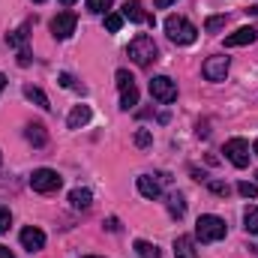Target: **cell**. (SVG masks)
Returning a JSON list of instances; mask_svg holds the SVG:
<instances>
[{
	"label": "cell",
	"mask_w": 258,
	"mask_h": 258,
	"mask_svg": "<svg viewBox=\"0 0 258 258\" xmlns=\"http://www.w3.org/2000/svg\"><path fill=\"white\" fill-rule=\"evenodd\" d=\"M165 33H168V39L177 42V45H192L195 36H198L195 24L186 21L183 15H168V18H165Z\"/></svg>",
	"instance_id": "cell-1"
},
{
	"label": "cell",
	"mask_w": 258,
	"mask_h": 258,
	"mask_svg": "<svg viewBox=\"0 0 258 258\" xmlns=\"http://www.w3.org/2000/svg\"><path fill=\"white\" fill-rule=\"evenodd\" d=\"M195 237H198L201 243H216V240L225 237V222H222L219 216H213V213H204V216H198V222H195Z\"/></svg>",
	"instance_id": "cell-2"
},
{
	"label": "cell",
	"mask_w": 258,
	"mask_h": 258,
	"mask_svg": "<svg viewBox=\"0 0 258 258\" xmlns=\"http://www.w3.org/2000/svg\"><path fill=\"white\" fill-rule=\"evenodd\" d=\"M126 54H129V60L132 63H138V66H150L153 60H156V54H159V48H156V42L150 39V36H135L132 42H129V48H126Z\"/></svg>",
	"instance_id": "cell-3"
},
{
	"label": "cell",
	"mask_w": 258,
	"mask_h": 258,
	"mask_svg": "<svg viewBox=\"0 0 258 258\" xmlns=\"http://www.w3.org/2000/svg\"><path fill=\"white\" fill-rule=\"evenodd\" d=\"M60 186H63V177H60L54 168H36V171L30 174V189H33V192L48 195V192H57Z\"/></svg>",
	"instance_id": "cell-4"
},
{
	"label": "cell",
	"mask_w": 258,
	"mask_h": 258,
	"mask_svg": "<svg viewBox=\"0 0 258 258\" xmlns=\"http://www.w3.org/2000/svg\"><path fill=\"white\" fill-rule=\"evenodd\" d=\"M249 141L246 138H228L225 141V159L234 165V168H246L249 165Z\"/></svg>",
	"instance_id": "cell-5"
},
{
	"label": "cell",
	"mask_w": 258,
	"mask_h": 258,
	"mask_svg": "<svg viewBox=\"0 0 258 258\" xmlns=\"http://www.w3.org/2000/svg\"><path fill=\"white\" fill-rule=\"evenodd\" d=\"M117 90H120V108L123 111L138 105V87H135V78L126 69H117Z\"/></svg>",
	"instance_id": "cell-6"
},
{
	"label": "cell",
	"mask_w": 258,
	"mask_h": 258,
	"mask_svg": "<svg viewBox=\"0 0 258 258\" xmlns=\"http://www.w3.org/2000/svg\"><path fill=\"white\" fill-rule=\"evenodd\" d=\"M150 96H153L156 102L168 105V102L177 99V84H174L168 75H156V78H150Z\"/></svg>",
	"instance_id": "cell-7"
},
{
	"label": "cell",
	"mask_w": 258,
	"mask_h": 258,
	"mask_svg": "<svg viewBox=\"0 0 258 258\" xmlns=\"http://www.w3.org/2000/svg\"><path fill=\"white\" fill-rule=\"evenodd\" d=\"M228 66H231V60H228V57L216 54V57H207V60H204V66H201V75H204L207 81H225Z\"/></svg>",
	"instance_id": "cell-8"
},
{
	"label": "cell",
	"mask_w": 258,
	"mask_h": 258,
	"mask_svg": "<svg viewBox=\"0 0 258 258\" xmlns=\"http://www.w3.org/2000/svg\"><path fill=\"white\" fill-rule=\"evenodd\" d=\"M75 24H78V18H75L72 12H57V15L51 18V33H54V39H69V36L75 33Z\"/></svg>",
	"instance_id": "cell-9"
},
{
	"label": "cell",
	"mask_w": 258,
	"mask_h": 258,
	"mask_svg": "<svg viewBox=\"0 0 258 258\" xmlns=\"http://www.w3.org/2000/svg\"><path fill=\"white\" fill-rule=\"evenodd\" d=\"M255 39H258L255 27H237L234 33L225 36V45H228V48H240V45H252Z\"/></svg>",
	"instance_id": "cell-10"
},
{
	"label": "cell",
	"mask_w": 258,
	"mask_h": 258,
	"mask_svg": "<svg viewBox=\"0 0 258 258\" xmlns=\"http://www.w3.org/2000/svg\"><path fill=\"white\" fill-rule=\"evenodd\" d=\"M21 246H24L27 252L42 249V246H45V231H42V228H33V225L24 228V231H21Z\"/></svg>",
	"instance_id": "cell-11"
},
{
	"label": "cell",
	"mask_w": 258,
	"mask_h": 258,
	"mask_svg": "<svg viewBox=\"0 0 258 258\" xmlns=\"http://www.w3.org/2000/svg\"><path fill=\"white\" fill-rule=\"evenodd\" d=\"M123 18L129 21H135V24H150L153 18L144 12V6H141V0H126V6H123V12H120Z\"/></svg>",
	"instance_id": "cell-12"
},
{
	"label": "cell",
	"mask_w": 258,
	"mask_h": 258,
	"mask_svg": "<svg viewBox=\"0 0 258 258\" xmlns=\"http://www.w3.org/2000/svg\"><path fill=\"white\" fill-rule=\"evenodd\" d=\"M162 180L159 177H150V174H141L138 177V192L144 195V198H150V201H156L159 195H162V186H159Z\"/></svg>",
	"instance_id": "cell-13"
},
{
	"label": "cell",
	"mask_w": 258,
	"mask_h": 258,
	"mask_svg": "<svg viewBox=\"0 0 258 258\" xmlns=\"http://www.w3.org/2000/svg\"><path fill=\"white\" fill-rule=\"evenodd\" d=\"M90 117H93L90 105H75V108L69 111L66 123H69V129H81V126H87V123H90Z\"/></svg>",
	"instance_id": "cell-14"
},
{
	"label": "cell",
	"mask_w": 258,
	"mask_h": 258,
	"mask_svg": "<svg viewBox=\"0 0 258 258\" xmlns=\"http://www.w3.org/2000/svg\"><path fill=\"white\" fill-rule=\"evenodd\" d=\"M174 258H198V249H195V240L189 234H180L174 240Z\"/></svg>",
	"instance_id": "cell-15"
},
{
	"label": "cell",
	"mask_w": 258,
	"mask_h": 258,
	"mask_svg": "<svg viewBox=\"0 0 258 258\" xmlns=\"http://www.w3.org/2000/svg\"><path fill=\"white\" fill-rule=\"evenodd\" d=\"M24 135H27V141L33 147H45V141H48V132H45L42 123H30V126L24 129Z\"/></svg>",
	"instance_id": "cell-16"
},
{
	"label": "cell",
	"mask_w": 258,
	"mask_h": 258,
	"mask_svg": "<svg viewBox=\"0 0 258 258\" xmlns=\"http://www.w3.org/2000/svg\"><path fill=\"white\" fill-rule=\"evenodd\" d=\"M69 204H72L75 210H87V207L93 204V195H90V189H72V192H69Z\"/></svg>",
	"instance_id": "cell-17"
},
{
	"label": "cell",
	"mask_w": 258,
	"mask_h": 258,
	"mask_svg": "<svg viewBox=\"0 0 258 258\" xmlns=\"http://www.w3.org/2000/svg\"><path fill=\"white\" fill-rule=\"evenodd\" d=\"M30 27H33V24L24 21L18 30H12V33H9V45H12V48H24V42H27V36H30Z\"/></svg>",
	"instance_id": "cell-18"
},
{
	"label": "cell",
	"mask_w": 258,
	"mask_h": 258,
	"mask_svg": "<svg viewBox=\"0 0 258 258\" xmlns=\"http://www.w3.org/2000/svg\"><path fill=\"white\" fill-rule=\"evenodd\" d=\"M24 96H27L30 102H36L39 108H45V111L51 108V102H48V96H45V93H42L39 87H33V84H24Z\"/></svg>",
	"instance_id": "cell-19"
},
{
	"label": "cell",
	"mask_w": 258,
	"mask_h": 258,
	"mask_svg": "<svg viewBox=\"0 0 258 258\" xmlns=\"http://www.w3.org/2000/svg\"><path fill=\"white\" fill-rule=\"evenodd\" d=\"M168 213H171L174 219H180V216L186 213V201H183V195H180V192L168 195Z\"/></svg>",
	"instance_id": "cell-20"
},
{
	"label": "cell",
	"mask_w": 258,
	"mask_h": 258,
	"mask_svg": "<svg viewBox=\"0 0 258 258\" xmlns=\"http://www.w3.org/2000/svg\"><path fill=\"white\" fill-rule=\"evenodd\" d=\"M135 252L141 258H159V249L153 243H147V240H135Z\"/></svg>",
	"instance_id": "cell-21"
},
{
	"label": "cell",
	"mask_w": 258,
	"mask_h": 258,
	"mask_svg": "<svg viewBox=\"0 0 258 258\" xmlns=\"http://www.w3.org/2000/svg\"><path fill=\"white\" fill-rule=\"evenodd\" d=\"M243 222H246V231L249 234H258V207H246Z\"/></svg>",
	"instance_id": "cell-22"
},
{
	"label": "cell",
	"mask_w": 258,
	"mask_h": 258,
	"mask_svg": "<svg viewBox=\"0 0 258 258\" xmlns=\"http://www.w3.org/2000/svg\"><path fill=\"white\" fill-rule=\"evenodd\" d=\"M225 21H228L225 15H210V18L204 21V30H207V33H219V30L225 27Z\"/></svg>",
	"instance_id": "cell-23"
},
{
	"label": "cell",
	"mask_w": 258,
	"mask_h": 258,
	"mask_svg": "<svg viewBox=\"0 0 258 258\" xmlns=\"http://www.w3.org/2000/svg\"><path fill=\"white\" fill-rule=\"evenodd\" d=\"M105 27H108L111 33H117V30L123 27V15H120V12H108V15H105Z\"/></svg>",
	"instance_id": "cell-24"
},
{
	"label": "cell",
	"mask_w": 258,
	"mask_h": 258,
	"mask_svg": "<svg viewBox=\"0 0 258 258\" xmlns=\"http://www.w3.org/2000/svg\"><path fill=\"white\" fill-rule=\"evenodd\" d=\"M237 192L243 198H258V183H249V180H240L237 183Z\"/></svg>",
	"instance_id": "cell-25"
},
{
	"label": "cell",
	"mask_w": 258,
	"mask_h": 258,
	"mask_svg": "<svg viewBox=\"0 0 258 258\" xmlns=\"http://www.w3.org/2000/svg\"><path fill=\"white\" fill-rule=\"evenodd\" d=\"M207 189L213 195H222V198H228V192H231V186L222 183V180H207Z\"/></svg>",
	"instance_id": "cell-26"
},
{
	"label": "cell",
	"mask_w": 258,
	"mask_h": 258,
	"mask_svg": "<svg viewBox=\"0 0 258 258\" xmlns=\"http://www.w3.org/2000/svg\"><path fill=\"white\" fill-rule=\"evenodd\" d=\"M108 6H111V0H87V9H90L93 15H102V12H108Z\"/></svg>",
	"instance_id": "cell-27"
},
{
	"label": "cell",
	"mask_w": 258,
	"mask_h": 258,
	"mask_svg": "<svg viewBox=\"0 0 258 258\" xmlns=\"http://www.w3.org/2000/svg\"><path fill=\"white\" fill-rule=\"evenodd\" d=\"M135 144H138V147H150V144H153V135H150L147 129H138V132H135Z\"/></svg>",
	"instance_id": "cell-28"
},
{
	"label": "cell",
	"mask_w": 258,
	"mask_h": 258,
	"mask_svg": "<svg viewBox=\"0 0 258 258\" xmlns=\"http://www.w3.org/2000/svg\"><path fill=\"white\" fill-rule=\"evenodd\" d=\"M9 225H12V216H9V210H6V207H0V234H6V231H9Z\"/></svg>",
	"instance_id": "cell-29"
},
{
	"label": "cell",
	"mask_w": 258,
	"mask_h": 258,
	"mask_svg": "<svg viewBox=\"0 0 258 258\" xmlns=\"http://www.w3.org/2000/svg\"><path fill=\"white\" fill-rule=\"evenodd\" d=\"M18 66H30V51L27 48H18Z\"/></svg>",
	"instance_id": "cell-30"
},
{
	"label": "cell",
	"mask_w": 258,
	"mask_h": 258,
	"mask_svg": "<svg viewBox=\"0 0 258 258\" xmlns=\"http://www.w3.org/2000/svg\"><path fill=\"white\" fill-rule=\"evenodd\" d=\"M60 87H75V78L69 72H60Z\"/></svg>",
	"instance_id": "cell-31"
},
{
	"label": "cell",
	"mask_w": 258,
	"mask_h": 258,
	"mask_svg": "<svg viewBox=\"0 0 258 258\" xmlns=\"http://www.w3.org/2000/svg\"><path fill=\"white\" fill-rule=\"evenodd\" d=\"M156 3V9H165V6H171V3H177V0H153Z\"/></svg>",
	"instance_id": "cell-32"
},
{
	"label": "cell",
	"mask_w": 258,
	"mask_h": 258,
	"mask_svg": "<svg viewBox=\"0 0 258 258\" xmlns=\"http://www.w3.org/2000/svg\"><path fill=\"white\" fill-rule=\"evenodd\" d=\"M0 258H15V255H12V252H9L6 246H0Z\"/></svg>",
	"instance_id": "cell-33"
},
{
	"label": "cell",
	"mask_w": 258,
	"mask_h": 258,
	"mask_svg": "<svg viewBox=\"0 0 258 258\" xmlns=\"http://www.w3.org/2000/svg\"><path fill=\"white\" fill-rule=\"evenodd\" d=\"M3 87H6V75L0 72V93H3Z\"/></svg>",
	"instance_id": "cell-34"
},
{
	"label": "cell",
	"mask_w": 258,
	"mask_h": 258,
	"mask_svg": "<svg viewBox=\"0 0 258 258\" xmlns=\"http://www.w3.org/2000/svg\"><path fill=\"white\" fill-rule=\"evenodd\" d=\"M60 3H63V6H72V3H75V0H60Z\"/></svg>",
	"instance_id": "cell-35"
},
{
	"label": "cell",
	"mask_w": 258,
	"mask_h": 258,
	"mask_svg": "<svg viewBox=\"0 0 258 258\" xmlns=\"http://www.w3.org/2000/svg\"><path fill=\"white\" fill-rule=\"evenodd\" d=\"M252 153H258V141H255V144H252Z\"/></svg>",
	"instance_id": "cell-36"
},
{
	"label": "cell",
	"mask_w": 258,
	"mask_h": 258,
	"mask_svg": "<svg viewBox=\"0 0 258 258\" xmlns=\"http://www.w3.org/2000/svg\"><path fill=\"white\" fill-rule=\"evenodd\" d=\"M255 183H258V171H255Z\"/></svg>",
	"instance_id": "cell-37"
},
{
	"label": "cell",
	"mask_w": 258,
	"mask_h": 258,
	"mask_svg": "<svg viewBox=\"0 0 258 258\" xmlns=\"http://www.w3.org/2000/svg\"><path fill=\"white\" fill-rule=\"evenodd\" d=\"M87 258H99V255H87Z\"/></svg>",
	"instance_id": "cell-38"
},
{
	"label": "cell",
	"mask_w": 258,
	"mask_h": 258,
	"mask_svg": "<svg viewBox=\"0 0 258 258\" xmlns=\"http://www.w3.org/2000/svg\"><path fill=\"white\" fill-rule=\"evenodd\" d=\"M33 3H42V0H33Z\"/></svg>",
	"instance_id": "cell-39"
},
{
	"label": "cell",
	"mask_w": 258,
	"mask_h": 258,
	"mask_svg": "<svg viewBox=\"0 0 258 258\" xmlns=\"http://www.w3.org/2000/svg\"><path fill=\"white\" fill-rule=\"evenodd\" d=\"M0 162H3V156H0Z\"/></svg>",
	"instance_id": "cell-40"
}]
</instances>
